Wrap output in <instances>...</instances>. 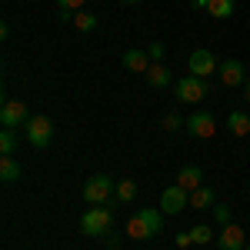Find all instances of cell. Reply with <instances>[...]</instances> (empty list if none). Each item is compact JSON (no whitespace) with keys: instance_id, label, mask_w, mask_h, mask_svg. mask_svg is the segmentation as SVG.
Here are the masks:
<instances>
[{"instance_id":"1","label":"cell","mask_w":250,"mask_h":250,"mask_svg":"<svg viewBox=\"0 0 250 250\" xmlns=\"http://www.w3.org/2000/svg\"><path fill=\"white\" fill-rule=\"evenodd\" d=\"M164 227V210H154V207H144L137 210L130 220H127V237L130 240H147V237H157Z\"/></svg>"},{"instance_id":"2","label":"cell","mask_w":250,"mask_h":250,"mask_svg":"<svg viewBox=\"0 0 250 250\" xmlns=\"http://www.w3.org/2000/svg\"><path fill=\"white\" fill-rule=\"evenodd\" d=\"M110 224H114V213H110L107 204H97L90 210H83V217H80V230L87 237H104L110 230Z\"/></svg>"},{"instance_id":"3","label":"cell","mask_w":250,"mask_h":250,"mask_svg":"<svg viewBox=\"0 0 250 250\" xmlns=\"http://www.w3.org/2000/svg\"><path fill=\"white\" fill-rule=\"evenodd\" d=\"M114 180L107 177V173H97V177H90L87 184H83V200L90 204V207H97V204H107L110 197H114Z\"/></svg>"},{"instance_id":"4","label":"cell","mask_w":250,"mask_h":250,"mask_svg":"<svg viewBox=\"0 0 250 250\" xmlns=\"http://www.w3.org/2000/svg\"><path fill=\"white\" fill-rule=\"evenodd\" d=\"M173 90H177V100H180V104H200L210 87H207V80L187 74V77H180L177 83H173Z\"/></svg>"},{"instance_id":"5","label":"cell","mask_w":250,"mask_h":250,"mask_svg":"<svg viewBox=\"0 0 250 250\" xmlns=\"http://www.w3.org/2000/svg\"><path fill=\"white\" fill-rule=\"evenodd\" d=\"M23 137H27L34 147H47V144L54 140V124H50V117H30V120L23 124Z\"/></svg>"},{"instance_id":"6","label":"cell","mask_w":250,"mask_h":250,"mask_svg":"<svg viewBox=\"0 0 250 250\" xmlns=\"http://www.w3.org/2000/svg\"><path fill=\"white\" fill-rule=\"evenodd\" d=\"M187 67H190L193 77H200V80H207L210 74H217V70H220V63H217V57H213V50H207V47L193 50L190 60H187Z\"/></svg>"},{"instance_id":"7","label":"cell","mask_w":250,"mask_h":250,"mask_svg":"<svg viewBox=\"0 0 250 250\" xmlns=\"http://www.w3.org/2000/svg\"><path fill=\"white\" fill-rule=\"evenodd\" d=\"M27 120H30V114H27V104H23V100H3V107H0V124H3V127L17 130Z\"/></svg>"},{"instance_id":"8","label":"cell","mask_w":250,"mask_h":250,"mask_svg":"<svg viewBox=\"0 0 250 250\" xmlns=\"http://www.w3.org/2000/svg\"><path fill=\"white\" fill-rule=\"evenodd\" d=\"M184 207H190V190H184L180 184H173L160 193V210L164 213H180Z\"/></svg>"},{"instance_id":"9","label":"cell","mask_w":250,"mask_h":250,"mask_svg":"<svg viewBox=\"0 0 250 250\" xmlns=\"http://www.w3.org/2000/svg\"><path fill=\"white\" fill-rule=\"evenodd\" d=\"M213 130H217V120H213V114H207V110H197V114L187 117V134L190 137H213Z\"/></svg>"},{"instance_id":"10","label":"cell","mask_w":250,"mask_h":250,"mask_svg":"<svg viewBox=\"0 0 250 250\" xmlns=\"http://www.w3.org/2000/svg\"><path fill=\"white\" fill-rule=\"evenodd\" d=\"M217 247L220 250H244L247 247V233L237 224H224V230L217 233Z\"/></svg>"},{"instance_id":"11","label":"cell","mask_w":250,"mask_h":250,"mask_svg":"<svg viewBox=\"0 0 250 250\" xmlns=\"http://www.w3.org/2000/svg\"><path fill=\"white\" fill-rule=\"evenodd\" d=\"M220 80L227 83V87H237V83H244V63L240 60H233V57H227L224 63H220Z\"/></svg>"},{"instance_id":"12","label":"cell","mask_w":250,"mask_h":250,"mask_svg":"<svg viewBox=\"0 0 250 250\" xmlns=\"http://www.w3.org/2000/svg\"><path fill=\"white\" fill-rule=\"evenodd\" d=\"M150 63H154V60H150L147 50H127V54H124V67H127V70H134V74H147V70H150Z\"/></svg>"},{"instance_id":"13","label":"cell","mask_w":250,"mask_h":250,"mask_svg":"<svg viewBox=\"0 0 250 250\" xmlns=\"http://www.w3.org/2000/svg\"><path fill=\"white\" fill-rule=\"evenodd\" d=\"M177 184H180L184 190H197V187H204V170H200L197 164H190V167H180V173H177Z\"/></svg>"},{"instance_id":"14","label":"cell","mask_w":250,"mask_h":250,"mask_svg":"<svg viewBox=\"0 0 250 250\" xmlns=\"http://www.w3.org/2000/svg\"><path fill=\"white\" fill-rule=\"evenodd\" d=\"M217 204V193H213V187H197V190H190V207L193 210H207V207H213Z\"/></svg>"},{"instance_id":"15","label":"cell","mask_w":250,"mask_h":250,"mask_svg":"<svg viewBox=\"0 0 250 250\" xmlns=\"http://www.w3.org/2000/svg\"><path fill=\"white\" fill-rule=\"evenodd\" d=\"M227 130H230L233 137H247L250 134V117L244 114V110H230V117H227Z\"/></svg>"},{"instance_id":"16","label":"cell","mask_w":250,"mask_h":250,"mask_svg":"<svg viewBox=\"0 0 250 250\" xmlns=\"http://www.w3.org/2000/svg\"><path fill=\"white\" fill-rule=\"evenodd\" d=\"M147 83L157 87V90L167 87V83H170V70H167L164 63H150V70H147Z\"/></svg>"},{"instance_id":"17","label":"cell","mask_w":250,"mask_h":250,"mask_svg":"<svg viewBox=\"0 0 250 250\" xmlns=\"http://www.w3.org/2000/svg\"><path fill=\"white\" fill-rule=\"evenodd\" d=\"M207 14L217 20L233 17V0H207Z\"/></svg>"},{"instance_id":"18","label":"cell","mask_w":250,"mask_h":250,"mask_svg":"<svg viewBox=\"0 0 250 250\" xmlns=\"http://www.w3.org/2000/svg\"><path fill=\"white\" fill-rule=\"evenodd\" d=\"M114 197L120 200V204H130V200L137 197V184H134V180H117Z\"/></svg>"},{"instance_id":"19","label":"cell","mask_w":250,"mask_h":250,"mask_svg":"<svg viewBox=\"0 0 250 250\" xmlns=\"http://www.w3.org/2000/svg\"><path fill=\"white\" fill-rule=\"evenodd\" d=\"M0 177L10 184V180H20V164L14 157H0Z\"/></svg>"},{"instance_id":"20","label":"cell","mask_w":250,"mask_h":250,"mask_svg":"<svg viewBox=\"0 0 250 250\" xmlns=\"http://www.w3.org/2000/svg\"><path fill=\"white\" fill-rule=\"evenodd\" d=\"M74 27H77L80 34H90V30L97 27V17L90 14V10H77V14H74Z\"/></svg>"},{"instance_id":"21","label":"cell","mask_w":250,"mask_h":250,"mask_svg":"<svg viewBox=\"0 0 250 250\" xmlns=\"http://www.w3.org/2000/svg\"><path fill=\"white\" fill-rule=\"evenodd\" d=\"M14 147H17V134H14L10 127H3V130H0V154L10 157V154H14Z\"/></svg>"},{"instance_id":"22","label":"cell","mask_w":250,"mask_h":250,"mask_svg":"<svg viewBox=\"0 0 250 250\" xmlns=\"http://www.w3.org/2000/svg\"><path fill=\"white\" fill-rule=\"evenodd\" d=\"M190 237H193V244H210L213 230H210V227H204V224H197V227L190 230Z\"/></svg>"},{"instance_id":"23","label":"cell","mask_w":250,"mask_h":250,"mask_svg":"<svg viewBox=\"0 0 250 250\" xmlns=\"http://www.w3.org/2000/svg\"><path fill=\"white\" fill-rule=\"evenodd\" d=\"M180 127H187V120H180V114H167L164 117V130H180Z\"/></svg>"},{"instance_id":"24","label":"cell","mask_w":250,"mask_h":250,"mask_svg":"<svg viewBox=\"0 0 250 250\" xmlns=\"http://www.w3.org/2000/svg\"><path fill=\"white\" fill-rule=\"evenodd\" d=\"M147 54H150V60H154V63H160V60H164V43H160V40H154V43L147 47Z\"/></svg>"},{"instance_id":"25","label":"cell","mask_w":250,"mask_h":250,"mask_svg":"<svg viewBox=\"0 0 250 250\" xmlns=\"http://www.w3.org/2000/svg\"><path fill=\"white\" fill-rule=\"evenodd\" d=\"M213 217H217V224H230V207H220V204H213Z\"/></svg>"},{"instance_id":"26","label":"cell","mask_w":250,"mask_h":250,"mask_svg":"<svg viewBox=\"0 0 250 250\" xmlns=\"http://www.w3.org/2000/svg\"><path fill=\"white\" fill-rule=\"evenodd\" d=\"M60 10H70V14H77L80 7H83V0H57Z\"/></svg>"},{"instance_id":"27","label":"cell","mask_w":250,"mask_h":250,"mask_svg":"<svg viewBox=\"0 0 250 250\" xmlns=\"http://www.w3.org/2000/svg\"><path fill=\"white\" fill-rule=\"evenodd\" d=\"M177 247H180V250L193 247V237H190V230H187V233H177Z\"/></svg>"},{"instance_id":"28","label":"cell","mask_w":250,"mask_h":250,"mask_svg":"<svg viewBox=\"0 0 250 250\" xmlns=\"http://www.w3.org/2000/svg\"><path fill=\"white\" fill-rule=\"evenodd\" d=\"M247 104H250V80H247Z\"/></svg>"},{"instance_id":"29","label":"cell","mask_w":250,"mask_h":250,"mask_svg":"<svg viewBox=\"0 0 250 250\" xmlns=\"http://www.w3.org/2000/svg\"><path fill=\"white\" fill-rule=\"evenodd\" d=\"M124 3H140V0H124Z\"/></svg>"},{"instance_id":"30","label":"cell","mask_w":250,"mask_h":250,"mask_svg":"<svg viewBox=\"0 0 250 250\" xmlns=\"http://www.w3.org/2000/svg\"><path fill=\"white\" fill-rule=\"evenodd\" d=\"M244 250H250V244H247V247H244Z\"/></svg>"}]
</instances>
